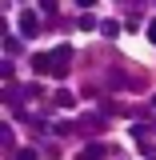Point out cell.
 <instances>
[{"label": "cell", "mask_w": 156, "mask_h": 160, "mask_svg": "<svg viewBox=\"0 0 156 160\" xmlns=\"http://www.w3.org/2000/svg\"><path fill=\"white\" fill-rule=\"evenodd\" d=\"M48 56H52V72L60 76V72L68 68V60H72V48H68V44H60V48H52Z\"/></svg>", "instance_id": "cell-1"}, {"label": "cell", "mask_w": 156, "mask_h": 160, "mask_svg": "<svg viewBox=\"0 0 156 160\" xmlns=\"http://www.w3.org/2000/svg\"><path fill=\"white\" fill-rule=\"evenodd\" d=\"M20 32H24V36H36V32H40L36 12H24V16H20Z\"/></svg>", "instance_id": "cell-2"}, {"label": "cell", "mask_w": 156, "mask_h": 160, "mask_svg": "<svg viewBox=\"0 0 156 160\" xmlns=\"http://www.w3.org/2000/svg\"><path fill=\"white\" fill-rule=\"evenodd\" d=\"M32 68H36V72H52V56L36 52V56H32Z\"/></svg>", "instance_id": "cell-3"}, {"label": "cell", "mask_w": 156, "mask_h": 160, "mask_svg": "<svg viewBox=\"0 0 156 160\" xmlns=\"http://www.w3.org/2000/svg\"><path fill=\"white\" fill-rule=\"evenodd\" d=\"M96 156H104V144H88V148L80 152V160H96Z\"/></svg>", "instance_id": "cell-4"}, {"label": "cell", "mask_w": 156, "mask_h": 160, "mask_svg": "<svg viewBox=\"0 0 156 160\" xmlns=\"http://www.w3.org/2000/svg\"><path fill=\"white\" fill-rule=\"evenodd\" d=\"M60 104V108H72V104H76V96H72V92H56V96H52Z\"/></svg>", "instance_id": "cell-5"}, {"label": "cell", "mask_w": 156, "mask_h": 160, "mask_svg": "<svg viewBox=\"0 0 156 160\" xmlns=\"http://www.w3.org/2000/svg\"><path fill=\"white\" fill-rule=\"evenodd\" d=\"M100 32H104V36H116V32H120V24H112V20H104V24H100Z\"/></svg>", "instance_id": "cell-6"}, {"label": "cell", "mask_w": 156, "mask_h": 160, "mask_svg": "<svg viewBox=\"0 0 156 160\" xmlns=\"http://www.w3.org/2000/svg\"><path fill=\"white\" fill-rule=\"evenodd\" d=\"M0 140H4V148H12V124H4V128H0Z\"/></svg>", "instance_id": "cell-7"}, {"label": "cell", "mask_w": 156, "mask_h": 160, "mask_svg": "<svg viewBox=\"0 0 156 160\" xmlns=\"http://www.w3.org/2000/svg\"><path fill=\"white\" fill-rule=\"evenodd\" d=\"M16 160H36V152H32V148H24V152H16Z\"/></svg>", "instance_id": "cell-8"}, {"label": "cell", "mask_w": 156, "mask_h": 160, "mask_svg": "<svg viewBox=\"0 0 156 160\" xmlns=\"http://www.w3.org/2000/svg\"><path fill=\"white\" fill-rule=\"evenodd\" d=\"M148 40H152V44H156V20H152V24H148Z\"/></svg>", "instance_id": "cell-9"}, {"label": "cell", "mask_w": 156, "mask_h": 160, "mask_svg": "<svg viewBox=\"0 0 156 160\" xmlns=\"http://www.w3.org/2000/svg\"><path fill=\"white\" fill-rule=\"evenodd\" d=\"M76 4H80V8H92V4H96V0H76Z\"/></svg>", "instance_id": "cell-10"}, {"label": "cell", "mask_w": 156, "mask_h": 160, "mask_svg": "<svg viewBox=\"0 0 156 160\" xmlns=\"http://www.w3.org/2000/svg\"><path fill=\"white\" fill-rule=\"evenodd\" d=\"M152 108H156V96H152Z\"/></svg>", "instance_id": "cell-11"}]
</instances>
